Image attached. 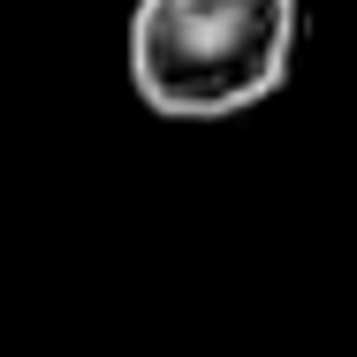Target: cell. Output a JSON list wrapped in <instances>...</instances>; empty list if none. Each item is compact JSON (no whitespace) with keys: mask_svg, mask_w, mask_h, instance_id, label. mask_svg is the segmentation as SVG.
<instances>
[{"mask_svg":"<svg viewBox=\"0 0 357 357\" xmlns=\"http://www.w3.org/2000/svg\"><path fill=\"white\" fill-rule=\"evenodd\" d=\"M304 0H137L130 91L160 122H236L296 69Z\"/></svg>","mask_w":357,"mask_h":357,"instance_id":"1","label":"cell"}]
</instances>
